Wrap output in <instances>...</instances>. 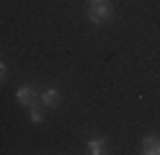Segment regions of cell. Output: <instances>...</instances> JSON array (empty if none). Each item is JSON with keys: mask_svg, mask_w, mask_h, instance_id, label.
<instances>
[{"mask_svg": "<svg viewBox=\"0 0 160 155\" xmlns=\"http://www.w3.org/2000/svg\"><path fill=\"white\" fill-rule=\"evenodd\" d=\"M28 116H31V121H34V124H39V121L44 119V114L39 111V109H36V103H34V106H28Z\"/></svg>", "mask_w": 160, "mask_h": 155, "instance_id": "cell-6", "label": "cell"}, {"mask_svg": "<svg viewBox=\"0 0 160 155\" xmlns=\"http://www.w3.org/2000/svg\"><path fill=\"white\" fill-rule=\"evenodd\" d=\"M3 78H5V65L0 62V83H3Z\"/></svg>", "mask_w": 160, "mask_h": 155, "instance_id": "cell-7", "label": "cell"}, {"mask_svg": "<svg viewBox=\"0 0 160 155\" xmlns=\"http://www.w3.org/2000/svg\"><path fill=\"white\" fill-rule=\"evenodd\" d=\"M57 98H59L57 88H49V90H44V96H42V103H44V106H54V103H57Z\"/></svg>", "mask_w": 160, "mask_h": 155, "instance_id": "cell-5", "label": "cell"}, {"mask_svg": "<svg viewBox=\"0 0 160 155\" xmlns=\"http://www.w3.org/2000/svg\"><path fill=\"white\" fill-rule=\"evenodd\" d=\"M16 98H18V103H21V106H34L36 103V93H34V88L31 85H21L18 88V93H16Z\"/></svg>", "mask_w": 160, "mask_h": 155, "instance_id": "cell-2", "label": "cell"}, {"mask_svg": "<svg viewBox=\"0 0 160 155\" xmlns=\"http://www.w3.org/2000/svg\"><path fill=\"white\" fill-rule=\"evenodd\" d=\"M142 152H145V155H160V140H158V137L142 140Z\"/></svg>", "mask_w": 160, "mask_h": 155, "instance_id": "cell-3", "label": "cell"}, {"mask_svg": "<svg viewBox=\"0 0 160 155\" xmlns=\"http://www.w3.org/2000/svg\"><path fill=\"white\" fill-rule=\"evenodd\" d=\"M88 152H93V155H103L106 152V142L103 140H91V142H88Z\"/></svg>", "mask_w": 160, "mask_h": 155, "instance_id": "cell-4", "label": "cell"}, {"mask_svg": "<svg viewBox=\"0 0 160 155\" xmlns=\"http://www.w3.org/2000/svg\"><path fill=\"white\" fill-rule=\"evenodd\" d=\"M88 18L93 23H106L111 18V3L108 0H91L88 3Z\"/></svg>", "mask_w": 160, "mask_h": 155, "instance_id": "cell-1", "label": "cell"}]
</instances>
